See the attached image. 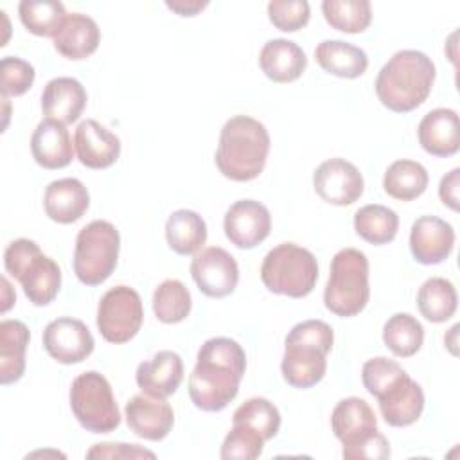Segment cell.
Returning <instances> with one entry per match:
<instances>
[{"label": "cell", "instance_id": "1", "mask_svg": "<svg viewBox=\"0 0 460 460\" xmlns=\"http://www.w3.org/2000/svg\"><path fill=\"white\" fill-rule=\"evenodd\" d=\"M246 370L243 347L230 338L207 340L198 350V361L189 376V397L203 411L226 408L239 392Z\"/></svg>", "mask_w": 460, "mask_h": 460}, {"label": "cell", "instance_id": "2", "mask_svg": "<svg viewBox=\"0 0 460 460\" xmlns=\"http://www.w3.org/2000/svg\"><path fill=\"white\" fill-rule=\"evenodd\" d=\"M433 81V61L420 50L404 49L383 65L374 86L383 106L397 113H406L428 99Z\"/></svg>", "mask_w": 460, "mask_h": 460}, {"label": "cell", "instance_id": "3", "mask_svg": "<svg viewBox=\"0 0 460 460\" xmlns=\"http://www.w3.org/2000/svg\"><path fill=\"white\" fill-rule=\"evenodd\" d=\"M270 153V135L262 122L248 115L228 119L219 135L216 165L219 172L234 181L257 178Z\"/></svg>", "mask_w": 460, "mask_h": 460}, {"label": "cell", "instance_id": "4", "mask_svg": "<svg viewBox=\"0 0 460 460\" xmlns=\"http://www.w3.org/2000/svg\"><path fill=\"white\" fill-rule=\"evenodd\" d=\"M334 341V332L322 320H304L296 323L284 340L282 376L295 388H311L325 376L327 359Z\"/></svg>", "mask_w": 460, "mask_h": 460}, {"label": "cell", "instance_id": "5", "mask_svg": "<svg viewBox=\"0 0 460 460\" xmlns=\"http://www.w3.org/2000/svg\"><path fill=\"white\" fill-rule=\"evenodd\" d=\"M4 264L34 305H47L56 298L61 288V270L34 241L25 237L11 241L4 252Z\"/></svg>", "mask_w": 460, "mask_h": 460}, {"label": "cell", "instance_id": "6", "mask_svg": "<svg viewBox=\"0 0 460 460\" xmlns=\"http://www.w3.org/2000/svg\"><path fill=\"white\" fill-rule=\"evenodd\" d=\"M370 296L368 259L356 248L340 250L331 262L329 280L323 291L325 307L336 316L359 314Z\"/></svg>", "mask_w": 460, "mask_h": 460}, {"label": "cell", "instance_id": "7", "mask_svg": "<svg viewBox=\"0 0 460 460\" xmlns=\"http://www.w3.org/2000/svg\"><path fill=\"white\" fill-rule=\"evenodd\" d=\"M261 279L271 293L302 298L316 286L318 264L309 250L295 243H282L266 253Z\"/></svg>", "mask_w": 460, "mask_h": 460}, {"label": "cell", "instance_id": "8", "mask_svg": "<svg viewBox=\"0 0 460 460\" xmlns=\"http://www.w3.org/2000/svg\"><path fill=\"white\" fill-rule=\"evenodd\" d=\"M120 248L119 230L104 219L83 226L75 239L74 273L86 286L102 284L115 270Z\"/></svg>", "mask_w": 460, "mask_h": 460}, {"label": "cell", "instance_id": "9", "mask_svg": "<svg viewBox=\"0 0 460 460\" xmlns=\"http://www.w3.org/2000/svg\"><path fill=\"white\" fill-rule=\"evenodd\" d=\"M70 408L77 422L92 433H110L120 424L111 386L95 370L83 372L72 381Z\"/></svg>", "mask_w": 460, "mask_h": 460}, {"label": "cell", "instance_id": "10", "mask_svg": "<svg viewBox=\"0 0 460 460\" xmlns=\"http://www.w3.org/2000/svg\"><path fill=\"white\" fill-rule=\"evenodd\" d=\"M142 320V300L133 288L115 286L102 295L97 307V329L106 341H129L140 331Z\"/></svg>", "mask_w": 460, "mask_h": 460}, {"label": "cell", "instance_id": "11", "mask_svg": "<svg viewBox=\"0 0 460 460\" xmlns=\"http://www.w3.org/2000/svg\"><path fill=\"white\" fill-rule=\"evenodd\" d=\"M190 275L201 293L212 298H223L235 289L239 282V266L226 250L210 246L194 255Z\"/></svg>", "mask_w": 460, "mask_h": 460}, {"label": "cell", "instance_id": "12", "mask_svg": "<svg viewBox=\"0 0 460 460\" xmlns=\"http://www.w3.org/2000/svg\"><path fill=\"white\" fill-rule=\"evenodd\" d=\"M313 185L323 201L336 207L358 201L365 187L358 167L343 158H329L322 162L313 174Z\"/></svg>", "mask_w": 460, "mask_h": 460}, {"label": "cell", "instance_id": "13", "mask_svg": "<svg viewBox=\"0 0 460 460\" xmlns=\"http://www.w3.org/2000/svg\"><path fill=\"white\" fill-rule=\"evenodd\" d=\"M93 336L84 322L70 316L52 320L43 331V347L63 365L84 361L93 350Z\"/></svg>", "mask_w": 460, "mask_h": 460}, {"label": "cell", "instance_id": "14", "mask_svg": "<svg viewBox=\"0 0 460 460\" xmlns=\"http://www.w3.org/2000/svg\"><path fill=\"white\" fill-rule=\"evenodd\" d=\"M225 235L243 250L261 244L271 230L270 210L255 199H239L225 214Z\"/></svg>", "mask_w": 460, "mask_h": 460}, {"label": "cell", "instance_id": "15", "mask_svg": "<svg viewBox=\"0 0 460 460\" xmlns=\"http://www.w3.org/2000/svg\"><path fill=\"white\" fill-rule=\"evenodd\" d=\"M331 428L336 438L343 444V451L358 447L379 431L374 410L367 401L359 397L341 399L334 406L331 415Z\"/></svg>", "mask_w": 460, "mask_h": 460}, {"label": "cell", "instance_id": "16", "mask_svg": "<svg viewBox=\"0 0 460 460\" xmlns=\"http://www.w3.org/2000/svg\"><path fill=\"white\" fill-rule=\"evenodd\" d=\"M455 244L453 226L437 216H420L410 232V250L420 264L446 261Z\"/></svg>", "mask_w": 460, "mask_h": 460}, {"label": "cell", "instance_id": "17", "mask_svg": "<svg viewBox=\"0 0 460 460\" xmlns=\"http://www.w3.org/2000/svg\"><path fill=\"white\" fill-rule=\"evenodd\" d=\"M126 422L140 438L162 440L169 435L174 424V413L169 402L142 392L128 401Z\"/></svg>", "mask_w": 460, "mask_h": 460}, {"label": "cell", "instance_id": "18", "mask_svg": "<svg viewBox=\"0 0 460 460\" xmlns=\"http://www.w3.org/2000/svg\"><path fill=\"white\" fill-rule=\"evenodd\" d=\"M74 146L79 162L90 169H106L113 165L120 155L119 137L93 119L79 122Z\"/></svg>", "mask_w": 460, "mask_h": 460}, {"label": "cell", "instance_id": "19", "mask_svg": "<svg viewBox=\"0 0 460 460\" xmlns=\"http://www.w3.org/2000/svg\"><path fill=\"white\" fill-rule=\"evenodd\" d=\"M376 399L385 422L395 428L413 424L424 410V392L408 374H402Z\"/></svg>", "mask_w": 460, "mask_h": 460}, {"label": "cell", "instance_id": "20", "mask_svg": "<svg viewBox=\"0 0 460 460\" xmlns=\"http://www.w3.org/2000/svg\"><path fill=\"white\" fill-rule=\"evenodd\" d=\"M135 379L144 394L165 399L178 390L183 379V361L172 350H160L138 365Z\"/></svg>", "mask_w": 460, "mask_h": 460}, {"label": "cell", "instance_id": "21", "mask_svg": "<svg viewBox=\"0 0 460 460\" xmlns=\"http://www.w3.org/2000/svg\"><path fill=\"white\" fill-rule=\"evenodd\" d=\"M419 144L433 156H453L460 147V126L458 115L449 108H437L428 111L419 128Z\"/></svg>", "mask_w": 460, "mask_h": 460}, {"label": "cell", "instance_id": "22", "mask_svg": "<svg viewBox=\"0 0 460 460\" xmlns=\"http://www.w3.org/2000/svg\"><path fill=\"white\" fill-rule=\"evenodd\" d=\"M43 207L52 221L68 225L81 219L88 210L90 194L77 178L54 180L45 189Z\"/></svg>", "mask_w": 460, "mask_h": 460}, {"label": "cell", "instance_id": "23", "mask_svg": "<svg viewBox=\"0 0 460 460\" xmlns=\"http://www.w3.org/2000/svg\"><path fill=\"white\" fill-rule=\"evenodd\" d=\"M86 106V90L74 77H54L41 93V110L47 119L72 124Z\"/></svg>", "mask_w": 460, "mask_h": 460}, {"label": "cell", "instance_id": "24", "mask_svg": "<svg viewBox=\"0 0 460 460\" xmlns=\"http://www.w3.org/2000/svg\"><path fill=\"white\" fill-rule=\"evenodd\" d=\"M31 151L36 164L45 169L66 167L74 151L65 124L52 119L41 120L31 137Z\"/></svg>", "mask_w": 460, "mask_h": 460}, {"label": "cell", "instance_id": "25", "mask_svg": "<svg viewBox=\"0 0 460 460\" xmlns=\"http://www.w3.org/2000/svg\"><path fill=\"white\" fill-rule=\"evenodd\" d=\"M259 65L268 79L275 83H291L304 74L307 58L295 41L275 38L266 41L261 49Z\"/></svg>", "mask_w": 460, "mask_h": 460}, {"label": "cell", "instance_id": "26", "mask_svg": "<svg viewBox=\"0 0 460 460\" xmlns=\"http://www.w3.org/2000/svg\"><path fill=\"white\" fill-rule=\"evenodd\" d=\"M101 41V31L93 18L72 13L66 14L65 22L58 29L54 36V49L74 61L84 59L90 54H93Z\"/></svg>", "mask_w": 460, "mask_h": 460}, {"label": "cell", "instance_id": "27", "mask_svg": "<svg viewBox=\"0 0 460 460\" xmlns=\"http://www.w3.org/2000/svg\"><path fill=\"white\" fill-rule=\"evenodd\" d=\"M314 59L325 72L345 79L359 77L368 66L367 52L341 40L322 41L314 49Z\"/></svg>", "mask_w": 460, "mask_h": 460}, {"label": "cell", "instance_id": "28", "mask_svg": "<svg viewBox=\"0 0 460 460\" xmlns=\"http://www.w3.org/2000/svg\"><path fill=\"white\" fill-rule=\"evenodd\" d=\"M31 340L27 325L20 320L0 323V383L18 381L25 370V350Z\"/></svg>", "mask_w": 460, "mask_h": 460}, {"label": "cell", "instance_id": "29", "mask_svg": "<svg viewBox=\"0 0 460 460\" xmlns=\"http://www.w3.org/2000/svg\"><path fill=\"white\" fill-rule=\"evenodd\" d=\"M165 239L180 255L196 253L207 241V225L198 212L180 208L167 217Z\"/></svg>", "mask_w": 460, "mask_h": 460}, {"label": "cell", "instance_id": "30", "mask_svg": "<svg viewBox=\"0 0 460 460\" xmlns=\"http://www.w3.org/2000/svg\"><path fill=\"white\" fill-rule=\"evenodd\" d=\"M428 181L429 176L422 164L413 160H395L385 172L383 187L394 199L411 201L426 190Z\"/></svg>", "mask_w": 460, "mask_h": 460}, {"label": "cell", "instance_id": "31", "mask_svg": "<svg viewBox=\"0 0 460 460\" xmlns=\"http://www.w3.org/2000/svg\"><path fill=\"white\" fill-rule=\"evenodd\" d=\"M456 302L458 298L453 282L442 277L428 279L417 293V307L420 314L433 323L449 320L456 311Z\"/></svg>", "mask_w": 460, "mask_h": 460}, {"label": "cell", "instance_id": "32", "mask_svg": "<svg viewBox=\"0 0 460 460\" xmlns=\"http://www.w3.org/2000/svg\"><path fill=\"white\" fill-rule=\"evenodd\" d=\"M399 228V216L385 205H365L354 214L356 234L370 244L394 241Z\"/></svg>", "mask_w": 460, "mask_h": 460}, {"label": "cell", "instance_id": "33", "mask_svg": "<svg viewBox=\"0 0 460 460\" xmlns=\"http://www.w3.org/2000/svg\"><path fill=\"white\" fill-rule=\"evenodd\" d=\"M383 341L395 356L410 358L422 347L424 329L415 316L395 313L383 327Z\"/></svg>", "mask_w": 460, "mask_h": 460}, {"label": "cell", "instance_id": "34", "mask_svg": "<svg viewBox=\"0 0 460 460\" xmlns=\"http://www.w3.org/2000/svg\"><path fill=\"white\" fill-rule=\"evenodd\" d=\"M18 14L29 32L52 38L66 18L65 5L59 0H22Z\"/></svg>", "mask_w": 460, "mask_h": 460}, {"label": "cell", "instance_id": "35", "mask_svg": "<svg viewBox=\"0 0 460 460\" xmlns=\"http://www.w3.org/2000/svg\"><path fill=\"white\" fill-rule=\"evenodd\" d=\"M322 13L327 23L341 32H363L372 20L368 0H323Z\"/></svg>", "mask_w": 460, "mask_h": 460}, {"label": "cell", "instance_id": "36", "mask_svg": "<svg viewBox=\"0 0 460 460\" xmlns=\"http://www.w3.org/2000/svg\"><path fill=\"white\" fill-rule=\"evenodd\" d=\"M190 293L181 280L167 279L153 293V311L164 323H178L190 313Z\"/></svg>", "mask_w": 460, "mask_h": 460}, {"label": "cell", "instance_id": "37", "mask_svg": "<svg viewBox=\"0 0 460 460\" xmlns=\"http://www.w3.org/2000/svg\"><path fill=\"white\" fill-rule=\"evenodd\" d=\"M234 424H246L259 431L264 440H270L280 428V413L268 399L252 397L234 411Z\"/></svg>", "mask_w": 460, "mask_h": 460}, {"label": "cell", "instance_id": "38", "mask_svg": "<svg viewBox=\"0 0 460 460\" xmlns=\"http://www.w3.org/2000/svg\"><path fill=\"white\" fill-rule=\"evenodd\" d=\"M264 438L259 431L246 424H234L221 446L223 460H253L261 456Z\"/></svg>", "mask_w": 460, "mask_h": 460}, {"label": "cell", "instance_id": "39", "mask_svg": "<svg viewBox=\"0 0 460 460\" xmlns=\"http://www.w3.org/2000/svg\"><path fill=\"white\" fill-rule=\"evenodd\" d=\"M406 370L394 359H388L385 356H377L368 359L361 368V379L368 394L377 397L383 394L390 385H394Z\"/></svg>", "mask_w": 460, "mask_h": 460}, {"label": "cell", "instance_id": "40", "mask_svg": "<svg viewBox=\"0 0 460 460\" xmlns=\"http://www.w3.org/2000/svg\"><path fill=\"white\" fill-rule=\"evenodd\" d=\"M2 95L18 97L23 95L34 83V66L16 56H5L0 61Z\"/></svg>", "mask_w": 460, "mask_h": 460}, {"label": "cell", "instance_id": "41", "mask_svg": "<svg viewBox=\"0 0 460 460\" xmlns=\"http://www.w3.org/2000/svg\"><path fill=\"white\" fill-rule=\"evenodd\" d=\"M268 16L277 29L295 32L309 22L311 11L305 0H271L268 4Z\"/></svg>", "mask_w": 460, "mask_h": 460}, {"label": "cell", "instance_id": "42", "mask_svg": "<svg viewBox=\"0 0 460 460\" xmlns=\"http://www.w3.org/2000/svg\"><path fill=\"white\" fill-rule=\"evenodd\" d=\"M88 458H155L153 451H147L137 444H115V442H102L95 444L88 453Z\"/></svg>", "mask_w": 460, "mask_h": 460}, {"label": "cell", "instance_id": "43", "mask_svg": "<svg viewBox=\"0 0 460 460\" xmlns=\"http://www.w3.org/2000/svg\"><path fill=\"white\" fill-rule=\"evenodd\" d=\"M341 455L347 460H363V458H367V460H383V458L390 456V444H388L386 437L377 431L374 437H370L368 440H365L358 447L343 451Z\"/></svg>", "mask_w": 460, "mask_h": 460}, {"label": "cell", "instance_id": "44", "mask_svg": "<svg viewBox=\"0 0 460 460\" xmlns=\"http://www.w3.org/2000/svg\"><path fill=\"white\" fill-rule=\"evenodd\" d=\"M458 178H460V169L455 167L440 180V185H438V196L442 203L453 210H458Z\"/></svg>", "mask_w": 460, "mask_h": 460}, {"label": "cell", "instance_id": "45", "mask_svg": "<svg viewBox=\"0 0 460 460\" xmlns=\"http://www.w3.org/2000/svg\"><path fill=\"white\" fill-rule=\"evenodd\" d=\"M165 5L180 16H194L201 9H205L208 5V2H201V0H172L171 2V0H167Z\"/></svg>", "mask_w": 460, "mask_h": 460}]
</instances>
